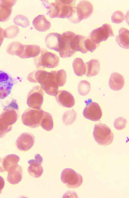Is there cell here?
Returning a JSON list of instances; mask_svg holds the SVG:
<instances>
[{"instance_id":"f35d334b","label":"cell","mask_w":129,"mask_h":198,"mask_svg":"<svg viewBox=\"0 0 129 198\" xmlns=\"http://www.w3.org/2000/svg\"><path fill=\"white\" fill-rule=\"evenodd\" d=\"M5 185V181L4 178L0 176V194H1L2 191L4 188Z\"/></svg>"},{"instance_id":"9a60e30c","label":"cell","mask_w":129,"mask_h":198,"mask_svg":"<svg viewBox=\"0 0 129 198\" xmlns=\"http://www.w3.org/2000/svg\"><path fill=\"white\" fill-rule=\"evenodd\" d=\"M55 96L58 103L62 107L71 108L75 104V100L73 96L67 91H58Z\"/></svg>"},{"instance_id":"8992f818","label":"cell","mask_w":129,"mask_h":198,"mask_svg":"<svg viewBox=\"0 0 129 198\" xmlns=\"http://www.w3.org/2000/svg\"><path fill=\"white\" fill-rule=\"evenodd\" d=\"M44 111L39 109H28L25 111L22 116V121L24 125L31 128L39 126Z\"/></svg>"},{"instance_id":"836d02e7","label":"cell","mask_w":129,"mask_h":198,"mask_svg":"<svg viewBox=\"0 0 129 198\" xmlns=\"http://www.w3.org/2000/svg\"><path fill=\"white\" fill-rule=\"evenodd\" d=\"M125 18L123 13L121 11L118 10L113 13L111 17V20L113 23L119 24L124 20Z\"/></svg>"},{"instance_id":"5b68a950","label":"cell","mask_w":129,"mask_h":198,"mask_svg":"<svg viewBox=\"0 0 129 198\" xmlns=\"http://www.w3.org/2000/svg\"><path fill=\"white\" fill-rule=\"evenodd\" d=\"M76 35L74 33L70 31H66L62 34L59 51L60 57H70L76 53L73 48V42Z\"/></svg>"},{"instance_id":"2e32d148","label":"cell","mask_w":129,"mask_h":198,"mask_svg":"<svg viewBox=\"0 0 129 198\" xmlns=\"http://www.w3.org/2000/svg\"><path fill=\"white\" fill-rule=\"evenodd\" d=\"M15 0L1 1L0 3V22H4L9 18L12 12V7Z\"/></svg>"},{"instance_id":"5bb4252c","label":"cell","mask_w":129,"mask_h":198,"mask_svg":"<svg viewBox=\"0 0 129 198\" xmlns=\"http://www.w3.org/2000/svg\"><path fill=\"white\" fill-rule=\"evenodd\" d=\"M43 158L39 154L35 155V158L28 161L29 164L27 170L29 174L35 178L41 176L43 172V168L41 165Z\"/></svg>"},{"instance_id":"6da1fadb","label":"cell","mask_w":129,"mask_h":198,"mask_svg":"<svg viewBox=\"0 0 129 198\" xmlns=\"http://www.w3.org/2000/svg\"><path fill=\"white\" fill-rule=\"evenodd\" d=\"M56 71L48 72L43 69L35 71L31 81L39 83L42 89L48 95L55 96L59 86L56 78Z\"/></svg>"},{"instance_id":"3957f363","label":"cell","mask_w":129,"mask_h":198,"mask_svg":"<svg viewBox=\"0 0 129 198\" xmlns=\"http://www.w3.org/2000/svg\"><path fill=\"white\" fill-rule=\"evenodd\" d=\"M93 135L95 141L99 145L107 146L113 141L114 135L110 128L105 124H95Z\"/></svg>"},{"instance_id":"f546056e","label":"cell","mask_w":129,"mask_h":198,"mask_svg":"<svg viewBox=\"0 0 129 198\" xmlns=\"http://www.w3.org/2000/svg\"><path fill=\"white\" fill-rule=\"evenodd\" d=\"M90 83L87 80L81 81L78 86V91L79 94L82 96L87 94L90 89Z\"/></svg>"},{"instance_id":"603a6c76","label":"cell","mask_w":129,"mask_h":198,"mask_svg":"<svg viewBox=\"0 0 129 198\" xmlns=\"http://www.w3.org/2000/svg\"><path fill=\"white\" fill-rule=\"evenodd\" d=\"M85 75L87 77L96 75L100 69V64L97 59H92L85 64Z\"/></svg>"},{"instance_id":"4316f807","label":"cell","mask_w":129,"mask_h":198,"mask_svg":"<svg viewBox=\"0 0 129 198\" xmlns=\"http://www.w3.org/2000/svg\"><path fill=\"white\" fill-rule=\"evenodd\" d=\"M73 67L75 74L78 76H81L86 73V66L82 59L77 58L73 60Z\"/></svg>"},{"instance_id":"8d00e7d4","label":"cell","mask_w":129,"mask_h":198,"mask_svg":"<svg viewBox=\"0 0 129 198\" xmlns=\"http://www.w3.org/2000/svg\"><path fill=\"white\" fill-rule=\"evenodd\" d=\"M10 45L13 49V54L19 56L21 54L24 47L23 45L19 42H16L12 43Z\"/></svg>"},{"instance_id":"d6a6232c","label":"cell","mask_w":129,"mask_h":198,"mask_svg":"<svg viewBox=\"0 0 129 198\" xmlns=\"http://www.w3.org/2000/svg\"><path fill=\"white\" fill-rule=\"evenodd\" d=\"M59 13L58 7L55 2L50 4L47 7V14L49 16L53 18L57 17Z\"/></svg>"},{"instance_id":"7c38bea8","label":"cell","mask_w":129,"mask_h":198,"mask_svg":"<svg viewBox=\"0 0 129 198\" xmlns=\"http://www.w3.org/2000/svg\"><path fill=\"white\" fill-rule=\"evenodd\" d=\"M83 115L86 118L93 121L99 120L102 113L99 104L96 102H90L87 104L83 111Z\"/></svg>"},{"instance_id":"7a4b0ae2","label":"cell","mask_w":129,"mask_h":198,"mask_svg":"<svg viewBox=\"0 0 129 198\" xmlns=\"http://www.w3.org/2000/svg\"><path fill=\"white\" fill-rule=\"evenodd\" d=\"M34 58L35 65L39 69L56 67L59 61L57 55L45 50H41L39 54Z\"/></svg>"},{"instance_id":"ac0fdd59","label":"cell","mask_w":129,"mask_h":198,"mask_svg":"<svg viewBox=\"0 0 129 198\" xmlns=\"http://www.w3.org/2000/svg\"><path fill=\"white\" fill-rule=\"evenodd\" d=\"M7 180L10 184L13 185L19 183L22 180L23 171L21 167L16 165L12 167L7 172Z\"/></svg>"},{"instance_id":"1f68e13d","label":"cell","mask_w":129,"mask_h":198,"mask_svg":"<svg viewBox=\"0 0 129 198\" xmlns=\"http://www.w3.org/2000/svg\"><path fill=\"white\" fill-rule=\"evenodd\" d=\"M13 22L16 25L21 26L22 28H26L30 25L27 17L21 15L16 16L14 19Z\"/></svg>"},{"instance_id":"ab89813d","label":"cell","mask_w":129,"mask_h":198,"mask_svg":"<svg viewBox=\"0 0 129 198\" xmlns=\"http://www.w3.org/2000/svg\"><path fill=\"white\" fill-rule=\"evenodd\" d=\"M5 171L3 167V159L0 158V172L2 173Z\"/></svg>"},{"instance_id":"83f0119b","label":"cell","mask_w":129,"mask_h":198,"mask_svg":"<svg viewBox=\"0 0 129 198\" xmlns=\"http://www.w3.org/2000/svg\"><path fill=\"white\" fill-rule=\"evenodd\" d=\"M14 81L8 73L0 70V88L4 87L13 86Z\"/></svg>"},{"instance_id":"30bf717a","label":"cell","mask_w":129,"mask_h":198,"mask_svg":"<svg viewBox=\"0 0 129 198\" xmlns=\"http://www.w3.org/2000/svg\"><path fill=\"white\" fill-rule=\"evenodd\" d=\"M44 94L40 86L34 87L28 94L27 100L28 105L33 109H40L43 102Z\"/></svg>"},{"instance_id":"8fae6325","label":"cell","mask_w":129,"mask_h":198,"mask_svg":"<svg viewBox=\"0 0 129 198\" xmlns=\"http://www.w3.org/2000/svg\"><path fill=\"white\" fill-rule=\"evenodd\" d=\"M75 2L73 0H56L55 2L59 11L57 18L68 19L70 18L74 11Z\"/></svg>"},{"instance_id":"ba28073f","label":"cell","mask_w":129,"mask_h":198,"mask_svg":"<svg viewBox=\"0 0 129 198\" xmlns=\"http://www.w3.org/2000/svg\"><path fill=\"white\" fill-rule=\"evenodd\" d=\"M114 36L111 25L105 23L92 31L90 34L89 37L96 43L99 44L101 42L106 41L109 37Z\"/></svg>"},{"instance_id":"e0dca14e","label":"cell","mask_w":129,"mask_h":198,"mask_svg":"<svg viewBox=\"0 0 129 198\" xmlns=\"http://www.w3.org/2000/svg\"><path fill=\"white\" fill-rule=\"evenodd\" d=\"M61 35L57 33L48 34L45 38L46 46L48 49L59 52L60 49Z\"/></svg>"},{"instance_id":"cb8c5ba5","label":"cell","mask_w":129,"mask_h":198,"mask_svg":"<svg viewBox=\"0 0 129 198\" xmlns=\"http://www.w3.org/2000/svg\"><path fill=\"white\" fill-rule=\"evenodd\" d=\"M19 160V157L16 155L12 154L6 155L3 159V165L5 171L8 172L12 167L18 164Z\"/></svg>"},{"instance_id":"74e56055","label":"cell","mask_w":129,"mask_h":198,"mask_svg":"<svg viewBox=\"0 0 129 198\" xmlns=\"http://www.w3.org/2000/svg\"><path fill=\"white\" fill-rule=\"evenodd\" d=\"M12 129V126H5L0 123V138L4 137Z\"/></svg>"},{"instance_id":"f1b7e54d","label":"cell","mask_w":129,"mask_h":198,"mask_svg":"<svg viewBox=\"0 0 129 198\" xmlns=\"http://www.w3.org/2000/svg\"><path fill=\"white\" fill-rule=\"evenodd\" d=\"M77 117L76 112L73 109L65 112L62 117L63 123L66 125L72 124L75 121Z\"/></svg>"},{"instance_id":"44dd1931","label":"cell","mask_w":129,"mask_h":198,"mask_svg":"<svg viewBox=\"0 0 129 198\" xmlns=\"http://www.w3.org/2000/svg\"><path fill=\"white\" fill-rule=\"evenodd\" d=\"M116 40L121 47L128 49L129 47V31L124 28H120L119 34L116 37Z\"/></svg>"},{"instance_id":"d590c367","label":"cell","mask_w":129,"mask_h":198,"mask_svg":"<svg viewBox=\"0 0 129 198\" xmlns=\"http://www.w3.org/2000/svg\"><path fill=\"white\" fill-rule=\"evenodd\" d=\"M127 120L122 117H119L116 119L114 122L113 125L115 128L118 130H122L126 126Z\"/></svg>"},{"instance_id":"484cf974","label":"cell","mask_w":129,"mask_h":198,"mask_svg":"<svg viewBox=\"0 0 129 198\" xmlns=\"http://www.w3.org/2000/svg\"><path fill=\"white\" fill-rule=\"evenodd\" d=\"M40 125L46 131H49L53 128V123L52 115L44 111L41 120Z\"/></svg>"},{"instance_id":"e575fe53","label":"cell","mask_w":129,"mask_h":198,"mask_svg":"<svg viewBox=\"0 0 129 198\" xmlns=\"http://www.w3.org/2000/svg\"><path fill=\"white\" fill-rule=\"evenodd\" d=\"M84 45L85 48L87 50L92 53L99 46V44L96 43L90 37H89L85 40Z\"/></svg>"},{"instance_id":"d6986e66","label":"cell","mask_w":129,"mask_h":198,"mask_svg":"<svg viewBox=\"0 0 129 198\" xmlns=\"http://www.w3.org/2000/svg\"><path fill=\"white\" fill-rule=\"evenodd\" d=\"M125 80L123 77L117 72H113L110 75L109 81V86L112 90L118 91L123 87Z\"/></svg>"},{"instance_id":"ffe728a7","label":"cell","mask_w":129,"mask_h":198,"mask_svg":"<svg viewBox=\"0 0 129 198\" xmlns=\"http://www.w3.org/2000/svg\"><path fill=\"white\" fill-rule=\"evenodd\" d=\"M32 24L35 28L40 32H44L51 27V23L46 18L44 15H40L33 20Z\"/></svg>"},{"instance_id":"d4e9b609","label":"cell","mask_w":129,"mask_h":198,"mask_svg":"<svg viewBox=\"0 0 129 198\" xmlns=\"http://www.w3.org/2000/svg\"><path fill=\"white\" fill-rule=\"evenodd\" d=\"M87 38L79 34L76 35L74 37L73 42V48L76 52L79 51L85 54L88 51L85 48L84 45L85 40Z\"/></svg>"},{"instance_id":"9c48e42d","label":"cell","mask_w":129,"mask_h":198,"mask_svg":"<svg viewBox=\"0 0 129 198\" xmlns=\"http://www.w3.org/2000/svg\"><path fill=\"white\" fill-rule=\"evenodd\" d=\"M18 107L15 101H13L0 115V123L5 126H10L17 120Z\"/></svg>"},{"instance_id":"7402d4cb","label":"cell","mask_w":129,"mask_h":198,"mask_svg":"<svg viewBox=\"0 0 129 198\" xmlns=\"http://www.w3.org/2000/svg\"><path fill=\"white\" fill-rule=\"evenodd\" d=\"M41 51V48L36 45H25L21 54L19 56L23 58L34 57L38 55Z\"/></svg>"},{"instance_id":"52a82bcc","label":"cell","mask_w":129,"mask_h":198,"mask_svg":"<svg viewBox=\"0 0 129 198\" xmlns=\"http://www.w3.org/2000/svg\"><path fill=\"white\" fill-rule=\"evenodd\" d=\"M61 179L69 188H75L79 187L83 182L82 176L71 168H66L62 171Z\"/></svg>"},{"instance_id":"277c9868","label":"cell","mask_w":129,"mask_h":198,"mask_svg":"<svg viewBox=\"0 0 129 198\" xmlns=\"http://www.w3.org/2000/svg\"><path fill=\"white\" fill-rule=\"evenodd\" d=\"M93 10L92 4L87 1H80L75 7L74 11L72 16L68 19L73 23H77L83 19L89 17Z\"/></svg>"},{"instance_id":"4fadbf2b","label":"cell","mask_w":129,"mask_h":198,"mask_svg":"<svg viewBox=\"0 0 129 198\" xmlns=\"http://www.w3.org/2000/svg\"><path fill=\"white\" fill-rule=\"evenodd\" d=\"M35 142V137L31 133L24 132L22 134L16 142L17 149L21 151H26L30 149Z\"/></svg>"},{"instance_id":"4dcf8cb0","label":"cell","mask_w":129,"mask_h":198,"mask_svg":"<svg viewBox=\"0 0 129 198\" xmlns=\"http://www.w3.org/2000/svg\"><path fill=\"white\" fill-rule=\"evenodd\" d=\"M19 32V27L16 25H11L4 30V37L13 38L16 37Z\"/></svg>"}]
</instances>
